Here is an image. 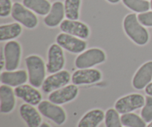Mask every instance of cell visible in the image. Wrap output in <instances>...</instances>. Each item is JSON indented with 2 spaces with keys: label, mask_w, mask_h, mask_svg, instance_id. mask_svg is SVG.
I'll return each mask as SVG.
<instances>
[{
  "label": "cell",
  "mask_w": 152,
  "mask_h": 127,
  "mask_svg": "<svg viewBox=\"0 0 152 127\" xmlns=\"http://www.w3.org/2000/svg\"><path fill=\"white\" fill-rule=\"evenodd\" d=\"M123 28L128 37L137 45L144 46L148 42V31L139 22L135 13H129L124 18Z\"/></svg>",
  "instance_id": "1"
},
{
  "label": "cell",
  "mask_w": 152,
  "mask_h": 127,
  "mask_svg": "<svg viewBox=\"0 0 152 127\" xmlns=\"http://www.w3.org/2000/svg\"><path fill=\"white\" fill-rule=\"evenodd\" d=\"M25 63L30 84L35 88L41 87L45 79V65L43 59L37 55H31L25 58Z\"/></svg>",
  "instance_id": "2"
},
{
  "label": "cell",
  "mask_w": 152,
  "mask_h": 127,
  "mask_svg": "<svg viewBox=\"0 0 152 127\" xmlns=\"http://www.w3.org/2000/svg\"><path fill=\"white\" fill-rule=\"evenodd\" d=\"M106 59L105 52L100 48H93L80 54L75 60V65L80 69L90 68L104 62Z\"/></svg>",
  "instance_id": "3"
},
{
  "label": "cell",
  "mask_w": 152,
  "mask_h": 127,
  "mask_svg": "<svg viewBox=\"0 0 152 127\" xmlns=\"http://www.w3.org/2000/svg\"><path fill=\"white\" fill-rule=\"evenodd\" d=\"M11 16L15 21L29 29H33L38 25V19L32 10L19 2H15L13 4Z\"/></svg>",
  "instance_id": "4"
},
{
  "label": "cell",
  "mask_w": 152,
  "mask_h": 127,
  "mask_svg": "<svg viewBox=\"0 0 152 127\" xmlns=\"http://www.w3.org/2000/svg\"><path fill=\"white\" fill-rule=\"evenodd\" d=\"M145 98L140 94H131L117 100L114 108L120 114H126L144 106Z\"/></svg>",
  "instance_id": "5"
},
{
  "label": "cell",
  "mask_w": 152,
  "mask_h": 127,
  "mask_svg": "<svg viewBox=\"0 0 152 127\" xmlns=\"http://www.w3.org/2000/svg\"><path fill=\"white\" fill-rule=\"evenodd\" d=\"M38 110L43 116L59 126L63 124L66 120V114L63 109L50 101H42L38 105Z\"/></svg>",
  "instance_id": "6"
},
{
  "label": "cell",
  "mask_w": 152,
  "mask_h": 127,
  "mask_svg": "<svg viewBox=\"0 0 152 127\" xmlns=\"http://www.w3.org/2000/svg\"><path fill=\"white\" fill-rule=\"evenodd\" d=\"M65 56L62 47L58 44H52L48 52V62L46 68L48 73L59 72L65 65Z\"/></svg>",
  "instance_id": "7"
},
{
  "label": "cell",
  "mask_w": 152,
  "mask_h": 127,
  "mask_svg": "<svg viewBox=\"0 0 152 127\" xmlns=\"http://www.w3.org/2000/svg\"><path fill=\"white\" fill-rule=\"evenodd\" d=\"M4 56L5 69L13 71L18 68L20 62L21 46L16 41H10L4 45Z\"/></svg>",
  "instance_id": "8"
},
{
  "label": "cell",
  "mask_w": 152,
  "mask_h": 127,
  "mask_svg": "<svg viewBox=\"0 0 152 127\" xmlns=\"http://www.w3.org/2000/svg\"><path fill=\"white\" fill-rule=\"evenodd\" d=\"M56 43L62 48L74 54L82 53L86 48V42L83 39L70 35L66 33L58 34L56 38Z\"/></svg>",
  "instance_id": "9"
},
{
  "label": "cell",
  "mask_w": 152,
  "mask_h": 127,
  "mask_svg": "<svg viewBox=\"0 0 152 127\" xmlns=\"http://www.w3.org/2000/svg\"><path fill=\"white\" fill-rule=\"evenodd\" d=\"M71 80V74L68 71H60L48 76L45 79L42 86V91L45 93L56 91L66 86Z\"/></svg>",
  "instance_id": "10"
},
{
  "label": "cell",
  "mask_w": 152,
  "mask_h": 127,
  "mask_svg": "<svg viewBox=\"0 0 152 127\" xmlns=\"http://www.w3.org/2000/svg\"><path fill=\"white\" fill-rule=\"evenodd\" d=\"M59 28L63 33L83 40L87 39L90 35V30L88 25L78 20L65 19L61 22Z\"/></svg>",
  "instance_id": "11"
},
{
  "label": "cell",
  "mask_w": 152,
  "mask_h": 127,
  "mask_svg": "<svg viewBox=\"0 0 152 127\" xmlns=\"http://www.w3.org/2000/svg\"><path fill=\"white\" fill-rule=\"evenodd\" d=\"M78 92V88L76 85H68L52 92L48 96V100L53 104L62 105L75 99Z\"/></svg>",
  "instance_id": "12"
},
{
  "label": "cell",
  "mask_w": 152,
  "mask_h": 127,
  "mask_svg": "<svg viewBox=\"0 0 152 127\" xmlns=\"http://www.w3.org/2000/svg\"><path fill=\"white\" fill-rule=\"evenodd\" d=\"M102 79V74L97 69L83 68L76 71L73 74L71 80L74 85H87L99 82Z\"/></svg>",
  "instance_id": "13"
},
{
  "label": "cell",
  "mask_w": 152,
  "mask_h": 127,
  "mask_svg": "<svg viewBox=\"0 0 152 127\" xmlns=\"http://www.w3.org/2000/svg\"><path fill=\"white\" fill-rule=\"evenodd\" d=\"M152 80V61H148L140 67L132 80V85L137 90L143 89Z\"/></svg>",
  "instance_id": "14"
},
{
  "label": "cell",
  "mask_w": 152,
  "mask_h": 127,
  "mask_svg": "<svg viewBox=\"0 0 152 127\" xmlns=\"http://www.w3.org/2000/svg\"><path fill=\"white\" fill-rule=\"evenodd\" d=\"M14 93L17 98L32 106L39 105L42 102V95L35 87L29 85H22L16 87Z\"/></svg>",
  "instance_id": "15"
},
{
  "label": "cell",
  "mask_w": 152,
  "mask_h": 127,
  "mask_svg": "<svg viewBox=\"0 0 152 127\" xmlns=\"http://www.w3.org/2000/svg\"><path fill=\"white\" fill-rule=\"evenodd\" d=\"M65 15V5L62 1H56L52 4L50 12L45 17L44 22L48 27L54 28L60 25Z\"/></svg>",
  "instance_id": "16"
},
{
  "label": "cell",
  "mask_w": 152,
  "mask_h": 127,
  "mask_svg": "<svg viewBox=\"0 0 152 127\" xmlns=\"http://www.w3.org/2000/svg\"><path fill=\"white\" fill-rule=\"evenodd\" d=\"M28 75L25 70L16 71H3L1 73V83L10 87H17L24 85L28 80Z\"/></svg>",
  "instance_id": "17"
},
{
  "label": "cell",
  "mask_w": 152,
  "mask_h": 127,
  "mask_svg": "<svg viewBox=\"0 0 152 127\" xmlns=\"http://www.w3.org/2000/svg\"><path fill=\"white\" fill-rule=\"evenodd\" d=\"M14 91L7 85L0 86V112L3 114L11 112L15 107Z\"/></svg>",
  "instance_id": "18"
},
{
  "label": "cell",
  "mask_w": 152,
  "mask_h": 127,
  "mask_svg": "<svg viewBox=\"0 0 152 127\" xmlns=\"http://www.w3.org/2000/svg\"><path fill=\"white\" fill-rule=\"evenodd\" d=\"M19 113L28 127H39L42 124L41 115L31 104H22L19 108Z\"/></svg>",
  "instance_id": "19"
},
{
  "label": "cell",
  "mask_w": 152,
  "mask_h": 127,
  "mask_svg": "<svg viewBox=\"0 0 152 127\" xmlns=\"http://www.w3.org/2000/svg\"><path fill=\"white\" fill-rule=\"evenodd\" d=\"M105 115L101 109L91 110L80 119L77 127H97L105 119Z\"/></svg>",
  "instance_id": "20"
},
{
  "label": "cell",
  "mask_w": 152,
  "mask_h": 127,
  "mask_svg": "<svg viewBox=\"0 0 152 127\" xmlns=\"http://www.w3.org/2000/svg\"><path fill=\"white\" fill-rule=\"evenodd\" d=\"M23 5L41 16L48 14L51 8V4L48 0H23Z\"/></svg>",
  "instance_id": "21"
},
{
  "label": "cell",
  "mask_w": 152,
  "mask_h": 127,
  "mask_svg": "<svg viewBox=\"0 0 152 127\" xmlns=\"http://www.w3.org/2000/svg\"><path fill=\"white\" fill-rule=\"evenodd\" d=\"M22 31V26L19 22L1 25L0 26V40L6 41L16 38L20 35Z\"/></svg>",
  "instance_id": "22"
},
{
  "label": "cell",
  "mask_w": 152,
  "mask_h": 127,
  "mask_svg": "<svg viewBox=\"0 0 152 127\" xmlns=\"http://www.w3.org/2000/svg\"><path fill=\"white\" fill-rule=\"evenodd\" d=\"M81 0H65V16L68 19L77 20L80 16Z\"/></svg>",
  "instance_id": "23"
},
{
  "label": "cell",
  "mask_w": 152,
  "mask_h": 127,
  "mask_svg": "<svg viewBox=\"0 0 152 127\" xmlns=\"http://www.w3.org/2000/svg\"><path fill=\"white\" fill-rule=\"evenodd\" d=\"M123 126L126 127H146V122L134 113H126L120 117Z\"/></svg>",
  "instance_id": "24"
},
{
  "label": "cell",
  "mask_w": 152,
  "mask_h": 127,
  "mask_svg": "<svg viewBox=\"0 0 152 127\" xmlns=\"http://www.w3.org/2000/svg\"><path fill=\"white\" fill-rule=\"evenodd\" d=\"M125 6L136 13H144L148 11L150 2L147 0H122Z\"/></svg>",
  "instance_id": "25"
},
{
  "label": "cell",
  "mask_w": 152,
  "mask_h": 127,
  "mask_svg": "<svg viewBox=\"0 0 152 127\" xmlns=\"http://www.w3.org/2000/svg\"><path fill=\"white\" fill-rule=\"evenodd\" d=\"M120 113L114 109L107 110L105 115V127H123Z\"/></svg>",
  "instance_id": "26"
},
{
  "label": "cell",
  "mask_w": 152,
  "mask_h": 127,
  "mask_svg": "<svg viewBox=\"0 0 152 127\" xmlns=\"http://www.w3.org/2000/svg\"><path fill=\"white\" fill-rule=\"evenodd\" d=\"M141 117L146 123L152 121V97H145V103L141 111Z\"/></svg>",
  "instance_id": "27"
},
{
  "label": "cell",
  "mask_w": 152,
  "mask_h": 127,
  "mask_svg": "<svg viewBox=\"0 0 152 127\" xmlns=\"http://www.w3.org/2000/svg\"><path fill=\"white\" fill-rule=\"evenodd\" d=\"M12 3L10 0H0V16L1 17H7L11 14Z\"/></svg>",
  "instance_id": "28"
},
{
  "label": "cell",
  "mask_w": 152,
  "mask_h": 127,
  "mask_svg": "<svg viewBox=\"0 0 152 127\" xmlns=\"http://www.w3.org/2000/svg\"><path fill=\"white\" fill-rule=\"evenodd\" d=\"M137 19L142 25L146 27H152V11H147L139 13Z\"/></svg>",
  "instance_id": "29"
},
{
  "label": "cell",
  "mask_w": 152,
  "mask_h": 127,
  "mask_svg": "<svg viewBox=\"0 0 152 127\" xmlns=\"http://www.w3.org/2000/svg\"><path fill=\"white\" fill-rule=\"evenodd\" d=\"M145 93L149 96L152 97V83H150L145 89Z\"/></svg>",
  "instance_id": "30"
},
{
  "label": "cell",
  "mask_w": 152,
  "mask_h": 127,
  "mask_svg": "<svg viewBox=\"0 0 152 127\" xmlns=\"http://www.w3.org/2000/svg\"><path fill=\"white\" fill-rule=\"evenodd\" d=\"M107 1H108V2L111 3V4H117V3H118L120 0H107Z\"/></svg>",
  "instance_id": "31"
},
{
  "label": "cell",
  "mask_w": 152,
  "mask_h": 127,
  "mask_svg": "<svg viewBox=\"0 0 152 127\" xmlns=\"http://www.w3.org/2000/svg\"><path fill=\"white\" fill-rule=\"evenodd\" d=\"M39 127H50V126L47 123H42Z\"/></svg>",
  "instance_id": "32"
},
{
  "label": "cell",
  "mask_w": 152,
  "mask_h": 127,
  "mask_svg": "<svg viewBox=\"0 0 152 127\" xmlns=\"http://www.w3.org/2000/svg\"><path fill=\"white\" fill-rule=\"evenodd\" d=\"M146 127H152V121H151V122H150L149 124H148V126H147Z\"/></svg>",
  "instance_id": "33"
},
{
  "label": "cell",
  "mask_w": 152,
  "mask_h": 127,
  "mask_svg": "<svg viewBox=\"0 0 152 127\" xmlns=\"http://www.w3.org/2000/svg\"><path fill=\"white\" fill-rule=\"evenodd\" d=\"M150 6H151V8L152 9V0H151V1H150Z\"/></svg>",
  "instance_id": "34"
}]
</instances>
